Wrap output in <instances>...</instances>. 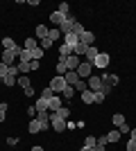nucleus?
Instances as JSON below:
<instances>
[{
	"label": "nucleus",
	"mask_w": 136,
	"mask_h": 151,
	"mask_svg": "<svg viewBox=\"0 0 136 151\" xmlns=\"http://www.w3.org/2000/svg\"><path fill=\"white\" fill-rule=\"evenodd\" d=\"M86 86H89V90H93V93H97V90H102V79H100V77L97 75H91L89 79H86Z\"/></svg>",
	"instance_id": "6"
},
{
	"label": "nucleus",
	"mask_w": 136,
	"mask_h": 151,
	"mask_svg": "<svg viewBox=\"0 0 136 151\" xmlns=\"http://www.w3.org/2000/svg\"><path fill=\"white\" fill-rule=\"evenodd\" d=\"M97 145V138L95 135H86L84 138V147H89V149H93V147Z\"/></svg>",
	"instance_id": "30"
},
{
	"label": "nucleus",
	"mask_w": 136,
	"mask_h": 151,
	"mask_svg": "<svg viewBox=\"0 0 136 151\" xmlns=\"http://www.w3.org/2000/svg\"><path fill=\"white\" fill-rule=\"evenodd\" d=\"M57 115H59V117H64V120H66V117L71 115V108H68V106H61V108H59V111H57Z\"/></svg>",
	"instance_id": "38"
},
{
	"label": "nucleus",
	"mask_w": 136,
	"mask_h": 151,
	"mask_svg": "<svg viewBox=\"0 0 136 151\" xmlns=\"http://www.w3.org/2000/svg\"><path fill=\"white\" fill-rule=\"evenodd\" d=\"M27 5H30V7H39L41 0H27Z\"/></svg>",
	"instance_id": "46"
},
{
	"label": "nucleus",
	"mask_w": 136,
	"mask_h": 151,
	"mask_svg": "<svg viewBox=\"0 0 136 151\" xmlns=\"http://www.w3.org/2000/svg\"><path fill=\"white\" fill-rule=\"evenodd\" d=\"M41 97H45V99H50V97H55V93H52V88H50V86H48V88H43Z\"/></svg>",
	"instance_id": "41"
},
{
	"label": "nucleus",
	"mask_w": 136,
	"mask_h": 151,
	"mask_svg": "<svg viewBox=\"0 0 136 151\" xmlns=\"http://www.w3.org/2000/svg\"><path fill=\"white\" fill-rule=\"evenodd\" d=\"M27 131L32 133V135H39V133H43V124L34 117V120H30V124H27Z\"/></svg>",
	"instance_id": "9"
},
{
	"label": "nucleus",
	"mask_w": 136,
	"mask_h": 151,
	"mask_svg": "<svg viewBox=\"0 0 136 151\" xmlns=\"http://www.w3.org/2000/svg\"><path fill=\"white\" fill-rule=\"evenodd\" d=\"M18 77H20V75H18ZM18 77H14V75H7V77H5V79H2V83H5L7 88H12L14 83L18 81Z\"/></svg>",
	"instance_id": "28"
},
{
	"label": "nucleus",
	"mask_w": 136,
	"mask_h": 151,
	"mask_svg": "<svg viewBox=\"0 0 136 151\" xmlns=\"http://www.w3.org/2000/svg\"><path fill=\"white\" fill-rule=\"evenodd\" d=\"M18 86H20L23 90L30 88V86H32V79H30V75H20V77H18Z\"/></svg>",
	"instance_id": "22"
},
{
	"label": "nucleus",
	"mask_w": 136,
	"mask_h": 151,
	"mask_svg": "<svg viewBox=\"0 0 136 151\" xmlns=\"http://www.w3.org/2000/svg\"><path fill=\"white\" fill-rule=\"evenodd\" d=\"M82 101L84 104H95V93L93 90H84L82 93Z\"/></svg>",
	"instance_id": "21"
},
{
	"label": "nucleus",
	"mask_w": 136,
	"mask_h": 151,
	"mask_svg": "<svg viewBox=\"0 0 136 151\" xmlns=\"http://www.w3.org/2000/svg\"><path fill=\"white\" fill-rule=\"evenodd\" d=\"M100 79H102L104 86H111V88H113V86H118V79H120V77L113 75V72H109V75H100Z\"/></svg>",
	"instance_id": "10"
},
{
	"label": "nucleus",
	"mask_w": 136,
	"mask_h": 151,
	"mask_svg": "<svg viewBox=\"0 0 136 151\" xmlns=\"http://www.w3.org/2000/svg\"><path fill=\"white\" fill-rule=\"evenodd\" d=\"M34 47H39V41H36V38H34V36L25 38V43H23V50H30V52H32Z\"/></svg>",
	"instance_id": "20"
},
{
	"label": "nucleus",
	"mask_w": 136,
	"mask_h": 151,
	"mask_svg": "<svg viewBox=\"0 0 136 151\" xmlns=\"http://www.w3.org/2000/svg\"><path fill=\"white\" fill-rule=\"evenodd\" d=\"M111 122H113V126H116V129H120V126H123L127 120H125V115H123V113H116L113 117H111Z\"/></svg>",
	"instance_id": "23"
},
{
	"label": "nucleus",
	"mask_w": 136,
	"mask_h": 151,
	"mask_svg": "<svg viewBox=\"0 0 136 151\" xmlns=\"http://www.w3.org/2000/svg\"><path fill=\"white\" fill-rule=\"evenodd\" d=\"M97 145H104V147H107V138H104V133L100 135V138H97Z\"/></svg>",
	"instance_id": "48"
},
{
	"label": "nucleus",
	"mask_w": 136,
	"mask_h": 151,
	"mask_svg": "<svg viewBox=\"0 0 136 151\" xmlns=\"http://www.w3.org/2000/svg\"><path fill=\"white\" fill-rule=\"evenodd\" d=\"M97 54H100V50H97L95 45H91L89 50H86V54H84V57H86V61H89V63H93V61H95V57H97Z\"/></svg>",
	"instance_id": "18"
},
{
	"label": "nucleus",
	"mask_w": 136,
	"mask_h": 151,
	"mask_svg": "<svg viewBox=\"0 0 136 151\" xmlns=\"http://www.w3.org/2000/svg\"><path fill=\"white\" fill-rule=\"evenodd\" d=\"M79 43H84L86 47H91V45H95V34H93V32H84V34L79 36Z\"/></svg>",
	"instance_id": "13"
},
{
	"label": "nucleus",
	"mask_w": 136,
	"mask_h": 151,
	"mask_svg": "<svg viewBox=\"0 0 136 151\" xmlns=\"http://www.w3.org/2000/svg\"><path fill=\"white\" fill-rule=\"evenodd\" d=\"M64 43H66V45H71V47H75V45L79 43V36L71 32V34H66V36H64Z\"/></svg>",
	"instance_id": "19"
},
{
	"label": "nucleus",
	"mask_w": 136,
	"mask_h": 151,
	"mask_svg": "<svg viewBox=\"0 0 136 151\" xmlns=\"http://www.w3.org/2000/svg\"><path fill=\"white\" fill-rule=\"evenodd\" d=\"M39 47H41V50H45V52H48V50L52 47V41H50V38H43V41H39Z\"/></svg>",
	"instance_id": "36"
},
{
	"label": "nucleus",
	"mask_w": 136,
	"mask_h": 151,
	"mask_svg": "<svg viewBox=\"0 0 136 151\" xmlns=\"http://www.w3.org/2000/svg\"><path fill=\"white\" fill-rule=\"evenodd\" d=\"M39 65H41L39 61H32V63H30V70H39Z\"/></svg>",
	"instance_id": "49"
},
{
	"label": "nucleus",
	"mask_w": 136,
	"mask_h": 151,
	"mask_svg": "<svg viewBox=\"0 0 136 151\" xmlns=\"http://www.w3.org/2000/svg\"><path fill=\"white\" fill-rule=\"evenodd\" d=\"M86 50H89V47H86L84 43H77L75 47H73V54H75V57H84V54H86Z\"/></svg>",
	"instance_id": "24"
},
{
	"label": "nucleus",
	"mask_w": 136,
	"mask_h": 151,
	"mask_svg": "<svg viewBox=\"0 0 136 151\" xmlns=\"http://www.w3.org/2000/svg\"><path fill=\"white\" fill-rule=\"evenodd\" d=\"M125 149H127V151H136V140H127Z\"/></svg>",
	"instance_id": "42"
},
{
	"label": "nucleus",
	"mask_w": 136,
	"mask_h": 151,
	"mask_svg": "<svg viewBox=\"0 0 136 151\" xmlns=\"http://www.w3.org/2000/svg\"><path fill=\"white\" fill-rule=\"evenodd\" d=\"M66 86H68V83H66V79L61 75H55L50 79V88H52V93H55V95H61L66 90Z\"/></svg>",
	"instance_id": "2"
},
{
	"label": "nucleus",
	"mask_w": 136,
	"mask_h": 151,
	"mask_svg": "<svg viewBox=\"0 0 136 151\" xmlns=\"http://www.w3.org/2000/svg\"><path fill=\"white\" fill-rule=\"evenodd\" d=\"M109 63H111V57L107 54V52H100V54L95 57V61L91 63V65H93V68H100V70H104L107 65H109Z\"/></svg>",
	"instance_id": "4"
},
{
	"label": "nucleus",
	"mask_w": 136,
	"mask_h": 151,
	"mask_svg": "<svg viewBox=\"0 0 136 151\" xmlns=\"http://www.w3.org/2000/svg\"><path fill=\"white\" fill-rule=\"evenodd\" d=\"M7 145H12V147L18 145V138H7Z\"/></svg>",
	"instance_id": "47"
},
{
	"label": "nucleus",
	"mask_w": 136,
	"mask_h": 151,
	"mask_svg": "<svg viewBox=\"0 0 136 151\" xmlns=\"http://www.w3.org/2000/svg\"><path fill=\"white\" fill-rule=\"evenodd\" d=\"M0 43H2V50H16V47H20V45H16V41L12 36H5Z\"/></svg>",
	"instance_id": "17"
},
{
	"label": "nucleus",
	"mask_w": 136,
	"mask_h": 151,
	"mask_svg": "<svg viewBox=\"0 0 136 151\" xmlns=\"http://www.w3.org/2000/svg\"><path fill=\"white\" fill-rule=\"evenodd\" d=\"M30 151H45V149H43V147H41V145H34V147H32V149H30Z\"/></svg>",
	"instance_id": "51"
},
{
	"label": "nucleus",
	"mask_w": 136,
	"mask_h": 151,
	"mask_svg": "<svg viewBox=\"0 0 136 151\" xmlns=\"http://www.w3.org/2000/svg\"><path fill=\"white\" fill-rule=\"evenodd\" d=\"M43 54H45V50L34 47V50H32V61H41V59H43Z\"/></svg>",
	"instance_id": "29"
},
{
	"label": "nucleus",
	"mask_w": 136,
	"mask_h": 151,
	"mask_svg": "<svg viewBox=\"0 0 136 151\" xmlns=\"http://www.w3.org/2000/svg\"><path fill=\"white\" fill-rule=\"evenodd\" d=\"M79 151H91V149H89V147H82V149H79Z\"/></svg>",
	"instance_id": "53"
},
{
	"label": "nucleus",
	"mask_w": 136,
	"mask_h": 151,
	"mask_svg": "<svg viewBox=\"0 0 136 151\" xmlns=\"http://www.w3.org/2000/svg\"><path fill=\"white\" fill-rule=\"evenodd\" d=\"M7 75H9V65H5V63L0 61V79H5Z\"/></svg>",
	"instance_id": "39"
},
{
	"label": "nucleus",
	"mask_w": 136,
	"mask_h": 151,
	"mask_svg": "<svg viewBox=\"0 0 136 151\" xmlns=\"http://www.w3.org/2000/svg\"><path fill=\"white\" fill-rule=\"evenodd\" d=\"M7 108H9V104H7V101H2V104H0V122H5V117H7Z\"/></svg>",
	"instance_id": "35"
},
{
	"label": "nucleus",
	"mask_w": 136,
	"mask_h": 151,
	"mask_svg": "<svg viewBox=\"0 0 136 151\" xmlns=\"http://www.w3.org/2000/svg\"><path fill=\"white\" fill-rule=\"evenodd\" d=\"M73 88H75V93H84V90H89V86H86V81H84V79H79V81L75 83V86H73Z\"/></svg>",
	"instance_id": "32"
},
{
	"label": "nucleus",
	"mask_w": 136,
	"mask_h": 151,
	"mask_svg": "<svg viewBox=\"0 0 136 151\" xmlns=\"http://www.w3.org/2000/svg\"><path fill=\"white\" fill-rule=\"evenodd\" d=\"M91 151H104V145H95V147H93Z\"/></svg>",
	"instance_id": "50"
},
{
	"label": "nucleus",
	"mask_w": 136,
	"mask_h": 151,
	"mask_svg": "<svg viewBox=\"0 0 136 151\" xmlns=\"http://www.w3.org/2000/svg\"><path fill=\"white\" fill-rule=\"evenodd\" d=\"M18 61L32 63V52H30V50H20V54H18Z\"/></svg>",
	"instance_id": "27"
},
{
	"label": "nucleus",
	"mask_w": 136,
	"mask_h": 151,
	"mask_svg": "<svg viewBox=\"0 0 136 151\" xmlns=\"http://www.w3.org/2000/svg\"><path fill=\"white\" fill-rule=\"evenodd\" d=\"M75 72L79 75V79H84V81H86V79L93 75V65H91L89 61H82V63H79V68L75 70Z\"/></svg>",
	"instance_id": "5"
},
{
	"label": "nucleus",
	"mask_w": 136,
	"mask_h": 151,
	"mask_svg": "<svg viewBox=\"0 0 136 151\" xmlns=\"http://www.w3.org/2000/svg\"><path fill=\"white\" fill-rule=\"evenodd\" d=\"M79 63H82V59L75 57V54L66 57V68H68V70H77V68H79Z\"/></svg>",
	"instance_id": "14"
},
{
	"label": "nucleus",
	"mask_w": 136,
	"mask_h": 151,
	"mask_svg": "<svg viewBox=\"0 0 136 151\" xmlns=\"http://www.w3.org/2000/svg\"><path fill=\"white\" fill-rule=\"evenodd\" d=\"M61 106H64V99H61V97H57V95L48 99V111H50V113H57Z\"/></svg>",
	"instance_id": "8"
},
{
	"label": "nucleus",
	"mask_w": 136,
	"mask_h": 151,
	"mask_svg": "<svg viewBox=\"0 0 136 151\" xmlns=\"http://www.w3.org/2000/svg\"><path fill=\"white\" fill-rule=\"evenodd\" d=\"M118 131H120V135H125V133H129V131H132V126L127 124V122H125V124L120 126V129H118Z\"/></svg>",
	"instance_id": "44"
},
{
	"label": "nucleus",
	"mask_w": 136,
	"mask_h": 151,
	"mask_svg": "<svg viewBox=\"0 0 136 151\" xmlns=\"http://www.w3.org/2000/svg\"><path fill=\"white\" fill-rule=\"evenodd\" d=\"M48 34H50V27L48 25H36V29H34V38H36V41L48 38Z\"/></svg>",
	"instance_id": "11"
},
{
	"label": "nucleus",
	"mask_w": 136,
	"mask_h": 151,
	"mask_svg": "<svg viewBox=\"0 0 136 151\" xmlns=\"http://www.w3.org/2000/svg\"><path fill=\"white\" fill-rule=\"evenodd\" d=\"M104 99H107V95H104L102 90H97L95 93V104H104Z\"/></svg>",
	"instance_id": "40"
},
{
	"label": "nucleus",
	"mask_w": 136,
	"mask_h": 151,
	"mask_svg": "<svg viewBox=\"0 0 136 151\" xmlns=\"http://www.w3.org/2000/svg\"><path fill=\"white\" fill-rule=\"evenodd\" d=\"M71 54H73V47H71V45H66V43L59 45V57H71Z\"/></svg>",
	"instance_id": "25"
},
{
	"label": "nucleus",
	"mask_w": 136,
	"mask_h": 151,
	"mask_svg": "<svg viewBox=\"0 0 136 151\" xmlns=\"http://www.w3.org/2000/svg\"><path fill=\"white\" fill-rule=\"evenodd\" d=\"M34 108H36L39 113H48V99H45V97H36V99H34Z\"/></svg>",
	"instance_id": "15"
},
{
	"label": "nucleus",
	"mask_w": 136,
	"mask_h": 151,
	"mask_svg": "<svg viewBox=\"0 0 136 151\" xmlns=\"http://www.w3.org/2000/svg\"><path fill=\"white\" fill-rule=\"evenodd\" d=\"M57 12H61V14H66V16H68V12H71V5H68V2H59Z\"/></svg>",
	"instance_id": "37"
},
{
	"label": "nucleus",
	"mask_w": 136,
	"mask_h": 151,
	"mask_svg": "<svg viewBox=\"0 0 136 151\" xmlns=\"http://www.w3.org/2000/svg\"><path fill=\"white\" fill-rule=\"evenodd\" d=\"M129 140H136V129H132V131H129Z\"/></svg>",
	"instance_id": "52"
},
{
	"label": "nucleus",
	"mask_w": 136,
	"mask_h": 151,
	"mask_svg": "<svg viewBox=\"0 0 136 151\" xmlns=\"http://www.w3.org/2000/svg\"><path fill=\"white\" fill-rule=\"evenodd\" d=\"M16 68H18V72H20V75H27V72H30V63L18 61V63H16Z\"/></svg>",
	"instance_id": "31"
},
{
	"label": "nucleus",
	"mask_w": 136,
	"mask_h": 151,
	"mask_svg": "<svg viewBox=\"0 0 136 151\" xmlns=\"http://www.w3.org/2000/svg\"><path fill=\"white\" fill-rule=\"evenodd\" d=\"M23 47H16V50H2V54H0V61L5 63V65H16V61H18V54Z\"/></svg>",
	"instance_id": "1"
},
{
	"label": "nucleus",
	"mask_w": 136,
	"mask_h": 151,
	"mask_svg": "<svg viewBox=\"0 0 136 151\" xmlns=\"http://www.w3.org/2000/svg\"><path fill=\"white\" fill-rule=\"evenodd\" d=\"M48 38H50L52 43H55V41H59V38H61V32H59V27H50V34H48Z\"/></svg>",
	"instance_id": "26"
},
{
	"label": "nucleus",
	"mask_w": 136,
	"mask_h": 151,
	"mask_svg": "<svg viewBox=\"0 0 136 151\" xmlns=\"http://www.w3.org/2000/svg\"><path fill=\"white\" fill-rule=\"evenodd\" d=\"M68 20V16L66 14H61V12H52L50 14V23H52V27H61Z\"/></svg>",
	"instance_id": "7"
},
{
	"label": "nucleus",
	"mask_w": 136,
	"mask_h": 151,
	"mask_svg": "<svg viewBox=\"0 0 136 151\" xmlns=\"http://www.w3.org/2000/svg\"><path fill=\"white\" fill-rule=\"evenodd\" d=\"M50 126H52V131H55V133H64L68 124H66V120H64V117H59L57 113H50Z\"/></svg>",
	"instance_id": "3"
},
{
	"label": "nucleus",
	"mask_w": 136,
	"mask_h": 151,
	"mask_svg": "<svg viewBox=\"0 0 136 151\" xmlns=\"http://www.w3.org/2000/svg\"><path fill=\"white\" fill-rule=\"evenodd\" d=\"M27 115H30V120H34V117L39 115V111H36L34 106H30V108H27Z\"/></svg>",
	"instance_id": "43"
},
{
	"label": "nucleus",
	"mask_w": 136,
	"mask_h": 151,
	"mask_svg": "<svg viewBox=\"0 0 136 151\" xmlns=\"http://www.w3.org/2000/svg\"><path fill=\"white\" fill-rule=\"evenodd\" d=\"M84 25H82V23H79V20H77V23H75V25H73V34H77V36H82V34H84Z\"/></svg>",
	"instance_id": "33"
},
{
	"label": "nucleus",
	"mask_w": 136,
	"mask_h": 151,
	"mask_svg": "<svg viewBox=\"0 0 136 151\" xmlns=\"http://www.w3.org/2000/svg\"><path fill=\"white\" fill-rule=\"evenodd\" d=\"M104 138H107V145H116V142H120V131H118V129H111V131L104 133Z\"/></svg>",
	"instance_id": "12"
},
{
	"label": "nucleus",
	"mask_w": 136,
	"mask_h": 151,
	"mask_svg": "<svg viewBox=\"0 0 136 151\" xmlns=\"http://www.w3.org/2000/svg\"><path fill=\"white\" fill-rule=\"evenodd\" d=\"M23 93H25V97H34V86H30V88H25V90H23Z\"/></svg>",
	"instance_id": "45"
},
{
	"label": "nucleus",
	"mask_w": 136,
	"mask_h": 151,
	"mask_svg": "<svg viewBox=\"0 0 136 151\" xmlns=\"http://www.w3.org/2000/svg\"><path fill=\"white\" fill-rule=\"evenodd\" d=\"M61 97H64V99H71V97H75V88H73V86H66V90L61 93Z\"/></svg>",
	"instance_id": "34"
},
{
	"label": "nucleus",
	"mask_w": 136,
	"mask_h": 151,
	"mask_svg": "<svg viewBox=\"0 0 136 151\" xmlns=\"http://www.w3.org/2000/svg\"><path fill=\"white\" fill-rule=\"evenodd\" d=\"M64 79H66V83H68V86H75V83L79 81V75L75 72V70H68V72L64 75Z\"/></svg>",
	"instance_id": "16"
}]
</instances>
